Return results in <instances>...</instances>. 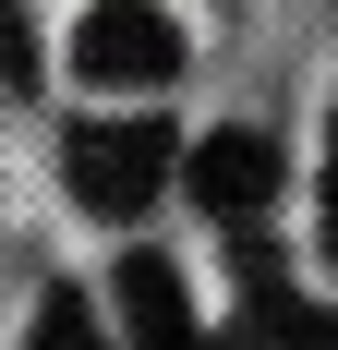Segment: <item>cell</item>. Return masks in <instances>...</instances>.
Instances as JSON below:
<instances>
[{
  "label": "cell",
  "instance_id": "cell-1",
  "mask_svg": "<svg viewBox=\"0 0 338 350\" xmlns=\"http://www.w3.org/2000/svg\"><path fill=\"white\" fill-rule=\"evenodd\" d=\"M61 181H73V206H97V217H145L181 181V133L169 121H85L73 157H61Z\"/></svg>",
  "mask_w": 338,
  "mask_h": 350
},
{
  "label": "cell",
  "instance_id": "cell-7",
  "mask_svg": "<svg viewBox=\"0 0 338 350\" xmlns=\"http://www.w3.org/2000/svg\"><path fill=\"white\" fill-rule=\"evenodd\" d=\"M314 217H326V266H338V121H326V193H314Z\"/></svg>",
  "mask_w": 338,
  "mask_h": 350
},
{
  "label": "cell",
  "instance_id": "cell-6",
  "mask_svg": "<svg viewBox=\"0 0 338 350\" xmlns=\"http://www.w3.org/2000/svg\"><path fill=\"white\" fill-rule=\"evenodd\" d=\"M0 85H36V25L0 0Z\"/></svg>",
  "mask_w": 338,
  "mask_h": 350
},
{
  "label": "cell",
  "instance_id": "cell-2",
  "mask_svg": "<svg viewBox=\"0 0 338 350\" xmlns=\"http://www.w3.org/2000/svg\"><path fill=\"white\" fill-rule=\"evenodd\" d=\"M73 72L85 85H169L181 72V25H169L157 0H97L73 25Z\"/></svg>",
  "mask_w": 338,
  "mask_h": 350
},
{
  "label": "cell",
  "instance_id": "cell-5",
  "mask_svg": "<svg viewBox=\"0 0 338 350\" xmlns=\"http://www.w3.org/2000/svg\"><path fill=\"white\" fill-rule=\"evenodd\" d=\"M25 350H109V326H97V302H85V290H49V302H36V326H25Z\"/></svg>",
  "mask_w": 338,
  "mask_h": 350
},
{
  "label": "cell",
  "instance_id": "cell-4",
  "mask_svg": "<svg viewBox=\"0 0 338 350\" xmlns=\"http://www.w3.org/2000/svg\"><path fill=\"white\" fill-rule=\"evenodd\" d=\"M121 326H133V350H230L194 326V290L169 254H121Z\"/></svg>",
  "mask_w": 338,
  "mask_h": 350
},
{
  "label": "cell",
  "instance_id": "cell-3",
  "mask_svg": "<svg viewBox=\"0 0 338 350\" xmlns=\"http://www.w3.org/2000/svg\"><path fill=\"white\" fill-rule=\"evenodd\" d=\"M278 170H290V157H278V145L254 133V121H218V133H194V157H181L194 206H205V217H230V230H254V217H266Z\"/></svg>",
  "mask_w": 338,
  "mask_h": 350
}]
</instances>
